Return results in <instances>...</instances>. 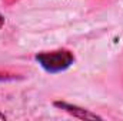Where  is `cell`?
Listing matches in <instances>:
<instances>
[{
    "label": "cell",
    "instance_id": "cell-4",
    "mask_svg": "<svg viewBox=\"0 0 123 121\" xmlns=\"http://www.w3.org/2000/svg\"><path fill=\"white\" fill-rule=\"evenodd\" d=\"M0 120H6V116L3 113H0Z\"/></svg>",
    "mask_w": 123,
    "mask_h": 121
},
{
    "label": "cell",
    "instance_id": "cell-2",
    "mask_svg": "<svg viewBox=\"0 0 123 121\" xmlns=\"http://www.w3.org/2000/svg\"><path fill=\"white\" fill-rule=\"evenodd\" d=\"M55 105L59 107V108H62V110H64L66 113L72 114L73 117H77V118H82V120H87V118H90V120L100 118L99 116L93 114V113L85 110V108H80V107H77V105H73V104H69V103H64V101H55Z\"/></svg>",
    "mask_w": 123,
    "mask_h": 121
},
{
    "label": "cell",
    "instance_id": "cell-1",
    "mask_svg": "<svg viewBox=\"0 0 123 121\" xmlns=\"http://www.w3.org/2000/svg\"><path fill=\"white\" fill-rule=\"evenodd\" d=\"M36 60L40 63V66L49 71V73H59L66 68H69L73 61L74 56L67 50H56V51H46L36 56Z\"/></svg>",
    "mask_w": 123,
    "mask_h": 121
},
{
    "label": "cell",
    "instance_id": "cell-3",
    "mask_svg": "<svg viewBox=\"0 0 123 121\" xmlns=\"http://www.w3.org/2000/svg\"><path fill=\"white\" fill-rule=\"evenodd\" d=\"M3 24H4V17H3V16L0 14V29L3 27Z\"/></svg>",
    "mask_w": 123,
    "mask_h": 121
}]
</instances>
